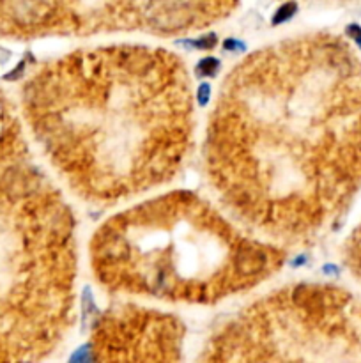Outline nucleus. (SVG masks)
<instances>
[{"instance_id":"f257e3e1","label":"nucleus","mask_w":361,"mask_h":363,"mask_svg":"<svg viewBox=\"0 0 361 363\" xmlns=\"http://www.w3.org/2000/svg\"><path fill=\"white\" fill-rule=\"evenodd\" d=\"M202 161L225 211L280 247L336 227L361 191V57L315 30L269 43L222 82Z\"/></svg>"},{"instance_id":"f03ea898","label":"nucleus","mask_w":361,"mask_h":363,"mask_svg":"<svg viewBox=\"0 0 361 363\" xmlns=\"http://www.w3.org/2000/svg\"><path fill=\"white\" fill-rule=\"evenodd\" d=\"M22 105L60 181L97 206L165 186L193 147V82L161 46L112 43L53 57L27 78Z\"/></svg>"},{"instance_id":"7ed1b4c3","label":"nucleus","mask_w":361,"mask_h":363,"mask_svg":"<svg viewBox=\"0 0 361 363\" xmlns=\"http://www.w3.org/2000/svg\"><path fill=\"white\" fill-rule=\"evenodd\" d=\"M285 248L188 190L133 204L104 220L89 264L108 292L177 305H216L275 277Z\"/></svg>"},{"instance_id":"20e7f679","label":"nucleus","mask_w":361,"mask_h":363,"mask_svg":"<svg viewBox=\"0 0 361 363\" xmlns=\"http://www.w3.org/2000/svg\"><path fill=\"white\" fill-rule=\"evenodd\" d=\"M202 362H361V296L299 282L261 296L209 335Z\"/></svg>"},{"instance_id":"39448f33","label":"nucleus","mask_w":361,"mask_h":363,"mask_svg":"<svg viewBox=\"0 0 361 363\" xmlns=\"http://www.w3.org/2000/svg\"><path fill=\"white\" fill-rule=\"evenodd\" d=\"M184 342L177 315L137 303L107 308L90 331V352L101 362H179Z\"/></svg>"},{"instance_id":"423d86ee","label":"nucleus","mask_w":361,"mask_h":363,"mask_svg":"<svg viewBox=\"0 0 361 363\" xmlns=\"http://www.w3.org/2000/svg\"><path fill=\"white\" fill-rule=\"evenodd\" d=\"M342 259L347 271L354 277V280L361 285V218L350 234L347 236L342 248Z\"/></svg>"}]
</instances>
